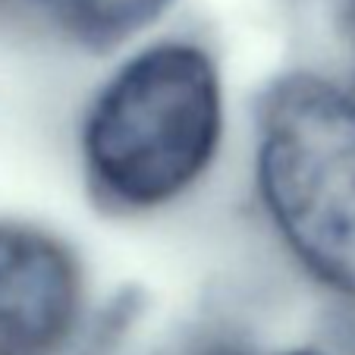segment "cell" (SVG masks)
I'll use <instances>...</instances> for the list:
<instances>
[{
    "mask_svg": "<svg viewBox=\"0 0 355 355\" xmlns=\"http://www.w3.org/2000/svg\"><path fill=\"white\" fill-rule=\"evenodd\" d=\"M79 318V274L51 236L0 223V355H57Z\"/></svg>",
    "mask_w": 355,
    "mask_h": 355,
    "instance_id": "cell-3",
    "label": "cell"
},
{
    "mask_svg": "<svg viewBox=\"0 0 355 355\" xmlns=\"http://www.w3.org/2000/svg\"><path fill=\"white\" fill-rule=\"evenodd\" d=\"M220 135V85L198 47L161 44L135 57L94 104L88 164L123 201L173 198L208 167Z\"/></svg>",
    "mask_w": 355,
    "mask_h": 355,
    "instance_id": "cell-1",
    "label": "cell"
},
{
    "mask_svg": "<svg viewBox=\"0 0 355 355\" xmlns=\"http://www.w3.org/2000/svg\"><path fill=\"white\" fill-rule=\"evenodd\" d=\"M51 19L88 44H110L139 32L170 0H35Z\"/></svg>",
    "mask_w": 355,
    "mask_h": 355,
    "instance_id": "cell-4",
    "label": "cell"
},
{
    "mask_svg": "<svg viewBox=\"0 0 355 355\" xmlns=\"http://www.w3.org/2000/svg\"><path fill=\"white\" fill-rule=\"evenodd\" d=\"M295 355H311V352H295Z\"/></svg>",
    "mask_w": 355,
    "mask_h": 355,
    "instance_id": "cell-5",
    "label": "cell"
},
{
    "mask_svg": "<svg viewBox=\"0 0 355 355\" xmlns=\"http://www.w3.org/2000/svg\"><path fill=\"white\" fill-rule=\"evenodd\" d=\"M258 173L293 252L355 299V101L318 79L286 82L264 114Z\"/></svg>",
    "mask_w": 355,
    "mask_h": 355,
    "instance_id": "cell-2",
    "label": "cell"
}]
</instances>
